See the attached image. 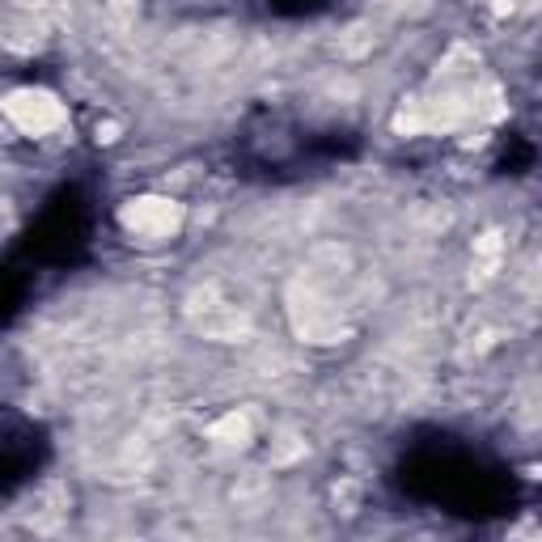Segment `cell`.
<instances>
[{
	"label": "cell",
	"mask_w": 542,
	"mask_h": 542,
	"mask_svg": "<svg viewBox=\"0 0 542 542\" xmlns=\"http://www.w3.org/2000/svg\"><path fill=\"white\" fill-rule=\"evenodd\" d=\"M0 111H5V119L22 136H51V132H60L68 123L64 102L51 94V89H39V85L9 89V94L0 98Z\"/></svg>",
	"instance_id": "cell-1"
},
{
	"label": "cell",
	"mask_w": 542,
	"mask_h": 542,
	"mask_svg": "<svg viewBox=\"0 0 542 542\" xmlns=\"http://www.w3.org/2000/svg\"><path fill=\"white\" fill-rule=\"evenodd\" d=\"M119 225L140 242L174 238L178 225H183V204L166 200V195H136V200L119 208Z\"/></svg>",
	"instance_id": "cell-2"
},
{
	"label": "cell",
	"mask_w": 542,
	"mask_h": 542,
	"mask_svg": "<svg viewBox=\"0 0 542 542\" xmlns=\"http://www.w3.org/2000/svg\"><path fill=\"white\" fill-rule=\"evenodd\" d=\"M288 310H293V327L301 339H310V343H339L343 335H348V322L339 318V310L331 301H322L314 288H305L297 284L293 293H288Z\"/></svg>",
	"instance_id": "cell-3"
},
{
	"label": "cell",
	"mask_w": 542,
	"mask_h": 542,
	"mask_svg": "<svg viewBox=\"0 0 542 542\" xmlns=\"http://www.w3.org/2000/svg\"><path fill=\"white\" fill-rule=\"evenodd\" d=\"M208 432H212V441H221V445H246L250 432H255V424H250L246 411H229V415H221V420H216Z\"/></svg>",
	"instance_id": "cell-4"
}]
</instances>
